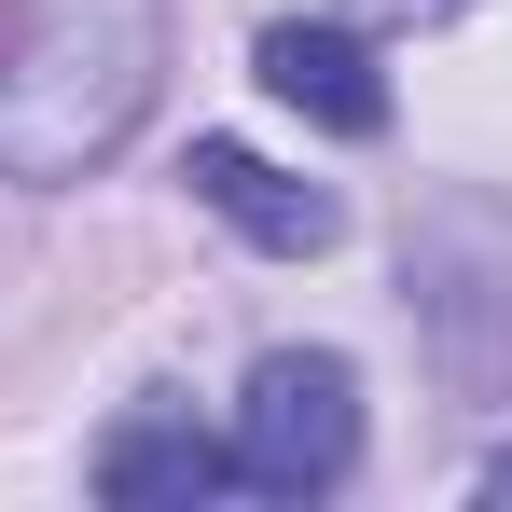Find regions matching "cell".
I'll list each match as a JSON object with an SVG mask.
<instances>
[{"mask_svg": "<svg viewBox=\"0 0 512 512\" xmlns=\"http://www.w3.org/2000/svg\"><path fill=\"white\" fill-rule=\"evenodd\" d=\"M360 14H374V28H443L457 0H360Z\"/></svg>", "mask_w": 512, "mask_h": 512, "instance_id": "obj_6", "label": "cell"}, {"mask_svg": "<svg viewBox=\"0 0 512 512\" xmlns=\"http://www.w3.org/2000/svg\"><path fill=\"white\" fill-rule=\"evenodd\" d=\"M167 70V0H14L0 28V180H97Z\"/></svg>", "mask_w": 512, "mask_h": 512, "instance_id": "obj_1", "label": "cell"}, {"mask_svg": "<svg viewBox=\"0 0 512 512\" xmlns=\"http://www.w3.org/2000/svg\"><path fill=\"white\" fill-rule=\"evenodd\" d=\"M194 208H222V222H236V236H250V250H277V263H305V250H333L346 236V208L333 194H319V180H291V167H263L250 139H194Z\"/></svg>", "mask_w": 512, "mask_h": 512, "instance_id": "obj_4", "label": "cell"}, {"mask_svg": "<svg viewBox=\"0 0 512 512\" xmlns=\"http://www.w3.org/2000/svg\"><path fill=\"white\" fill-rule=\"evenodd\" d=\"M346 457H360V374H346L333 346H277V360H250L236 485H250V499H319V485H346Z\"/></svg>", "mask_w": 512, "mask_h": 512, "instance_id": "obj_2", "label": "cell"}, {"mask_svg": "<svg viewBox=\"0 0 512 512\" xmlns=\"http://www.w3.org/2000/svg\"><path fill=\"white\" fill-rule=\"evenodd\" d=\"M236 485V443H208L194 416H125L111 443H97V499H222Z\"/></svg>", "mask_w": 512, "mask_h": 512, "instance_id": "obj_5", "label": "cell"}, {"mask_svg": "<svg viewBox=\"0 0 512 512\" xmlns=\"http://www.w3.org/2000/svg\"><path fill=\"white\" fill-rule=\"evenodd\" d=\"M485 499H512V443H499V457H485Z\"/></svg>", "mask_w": 512, "mask_h": 512, "instance_id": "obj_7", "label": "cell"}, {"mask_svg": "<svg viewBox=\"0 0 512 512\" xmlns=\"http://www.w3.org/2000/svg\"><path fill=\"white\" fill-rule=\"evenodd\" d=\"M250 70H263V97H291L305 125H333V139H374L388 125V70H374V42L360 28H319V14H277L250 42Z\"/></svg>", "mask_w": 512, "mask_h": 512, "instance_id": "obj_3", "label": "cell"}]
</instances>
